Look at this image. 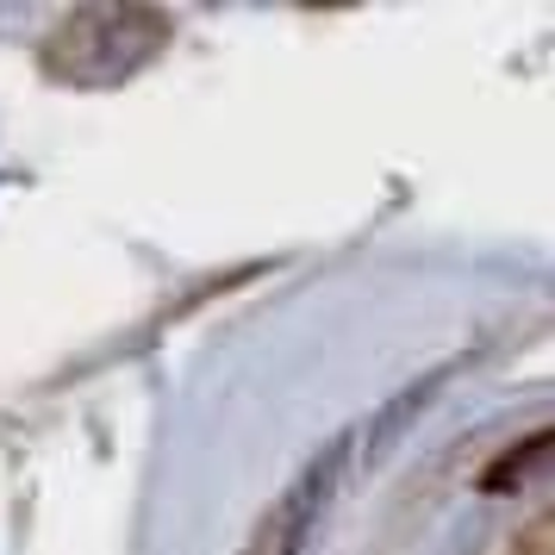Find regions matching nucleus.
Segmentation results:
<instances>
[{
  "instance_id": "obj_2",
  "label": "nucleus",
  "mask_w": 555,
  "mask_h": 555,
  "mask_svg": "<svg viewBox=\"0 0 555 555\" xmlns=\"http://www.w3.org/2000/svg\"><path fill=\"white\" fill-rule=\"evenodd\" d=\"M344 455H350V437H337L306 462V475L287 487V500L275 505V518L262 530V550L269 555H300V543L312 537V525L325 518L331 493H337V475H344Z\"/></svg>"
},
{
  "instance_id": "obj_3",
  "label": "nucleus",
  "mask_w": 555,
  "mask_h": 555,
  "mask_svg": "<svg viewBox=\"0 0 555 555\" xmlns=\"http://www.w3.org/2000/svg\"><path fill=\"white\" fill-rule=\"evenodd\" d=\"M543 455H550V437H530V443H525V455L512 450V455H505V462H500V468L487 475V487H505V480H525V468H537Z\"/></svg>"
},
{
  "instance_id": "obj_1",
  "label": "nucleus",
  "mask_w": 555,
  "mask_h": 555,
  "mask_svg": "<svg viewBox=\"0 0 555 555\" xmlns=\"http://www.w3.org/2000/svg\"><path fill=\"white\" fill-rule=\"evenodd\" d=\"M163 38L169 26L144 7H88L51 38V69L81 88H106V81L131 76Z\"/></svg>"
},
{
  "instance_id": "obj_4",
  "label": "nucleus",
  "mask_w": 555,
  "mask_h": 555,
  "mask_svg": "<svg viewBox=\"0 0 555 555\" xmlns=\"http://www.w3.org/2000/svg\"><path fill=\"white\" fill-rule=\"evenodd\" d=\"M250 555H269V550H262V543H256V550H250Z\"/></svg>"
}]
</instances>
